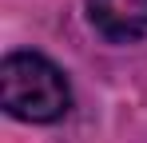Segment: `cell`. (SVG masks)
I'll return each instance as SVG.
<instances>
[{
  "label": "cell",
  "instance_id": "1",
  "mask_svg": "<svg viewBox=\"0 0 147 143\" xmlns=\"http://www.w3.org/2000/svg\"><path fill=\"white\" fill-rule=\"evenodd\" d=\"M0 103L12 119L56 123L72 107V88L64 72L40 52H12L0 64Z\"/></svg>",
  "mask_w": 147,
  "mask_h": 143
},
{
  "label": "cell",
  "instance_id": "2",
  "mask_svg": "<svg viewBox=\"0 0 147 143\" xmlns=\"http://www.w3.org/2000/svg\"><path fill=\"white\" fill-rule=\"evenodd\" d=\"M88 20L99 36L131 44L147 36V0H88Z\"/></svg>",
  "mask_w": 147,
  "mask_h": 143
}]
</instances>
